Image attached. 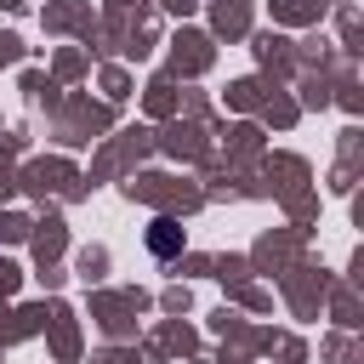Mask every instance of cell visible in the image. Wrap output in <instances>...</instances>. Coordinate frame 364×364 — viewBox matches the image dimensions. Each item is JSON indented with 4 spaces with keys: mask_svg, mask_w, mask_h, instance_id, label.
I'll use <instances>...</instances> for the list:
<instances>
[{
    "mask_svg": "<svg viewBox=\"0 0 364 364\" xmlns=\"http://www.w3.org/2000/svg\"><path fill=\"white\" fill-rule=\"evenodd\" d=\"M154 250H176V233H171V222H154Z\"/></svg>",
    "mask_w": 364,
    "mask_h": 364,
    "instance_id": "cell-1",
    "label": "cell"
}]
</instances>
